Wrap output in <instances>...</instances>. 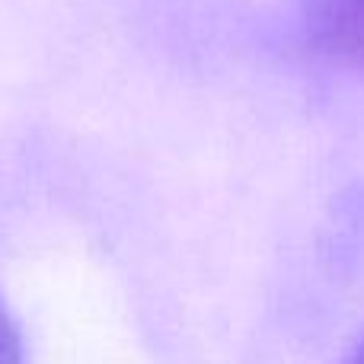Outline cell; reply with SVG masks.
<instances>
[{"label": "cell", "instance_id": "obj_3", "mask_svg": "<svg viewBox=\"0 0 364 364\" xmlns=\"http://www.w3.org/2000/svg\"><path fill=\"white\" fill-rule=\"evenodd\" d=\"M348 364H364V339H361V346L355 348V355L348 358Z\"/></svg>", "mask_w": 364, "mask_h": 364}, {"label": "cell", "instance_id": "obj_2", "mask_svg": "<svg viewBox=\"0 0 364 364\" xmlns=\"http://www.w3.org/2000/svg\"><path fill=\"white\" fill-rule=\"evenodd\" d=\"M0 364H26L23 336H19V329H16V323H13L10 310H6L4 297H0Z\"/></svg>", "mask_w": 364, "mask_h": 364}, {"label": "cell", "instance_id": "obj_1", "mask_svg": "<svg viewBox=\"0 0 364 364\" xmlns=\"http://www.w3.org/2000/svg\"><path fill=\"white\" fill-rule=\"evenodd\" d=\"M304 26L320 55L364 74V0H304Z\"/></svg>", "mask_w": 364, "mask_h": 364}]
</instances>
